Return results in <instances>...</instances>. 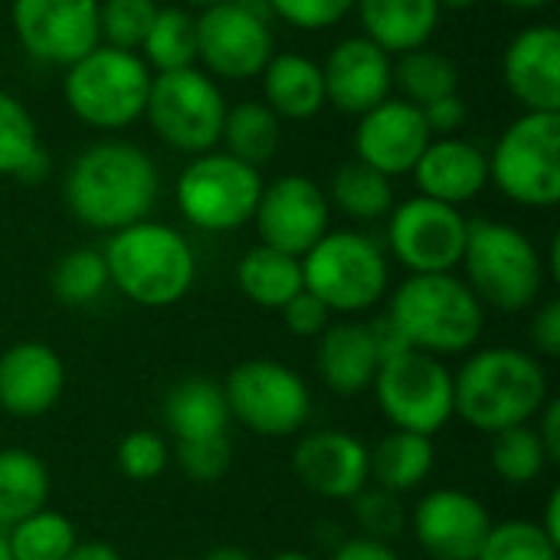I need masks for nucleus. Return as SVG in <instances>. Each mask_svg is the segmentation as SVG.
<instances>
[{
  "label": "nucleus",
  "mask_w": 560,
  "mask_h": 560,
  "mask_svg": "<svg viewBox=\"0 0 560 560\" xmlns=\"http://www.w3.org/2000/svg\"><path fill=\"white\" fill-rule=\"evenodd\" d=\"M62 197L82 226L118 233L148 220L158 200V167L138 144L98 141L69 164Z\"/></svg>",
  "instance_id": "1"
},
{
  "label": "nucleus",
  "mask_w": 560,
  "mask_h": 560,
  "mask_svg": "<svg viewBox=\"0 0 560 560\" xmlns=\"http://www.w3.org/2000/svg\"><path fill=\"white\" fill-rule=\"evenodd\" d=\"M548 400L545 364L522 348H482L453 377V413L489 436L532 423Z\"/></svg>",
  "instance_id": "2"
},
{
  "label": "nucleus",
  "mask_w": 560,
  "mask_h": 560,
  "mask_svg": "<svg viewBox=\"0 0 560 560\" xmlns=\"http://www.w3.org/2000/svg\"><path fill=\"white\" fill-rule=\"evenodd\" d=\"M102 256L108 266V285L141 308L177 305L197 276V259L187 236L154 220L112 233Z\"/></svg>",
  "instance_id": "3"
},
{
  "label": "nucleus",
  "mask_w": 560,
  "mask_h": 560,
  "mask_svg": "<svg viewBox=\"0 0 560 560\" xmlns=\"http://www.w3.org/2000/svg\"><path fill=\"white\" fill-rule=\"evenodd\" d=\"M387 315L413 351L433 358L472 351L486 325V305L453 272L407 276L397 285Z\"/></svg>",
  "instance_id": "4"
},
{
  "label": "nucleus",
  "mask_w": 560,
  "mask_h": 560,
  "mask_svg": "<svg viewBox=\"0 0 560 560\" xmlns=\"http://www.w3.org/2000/svg\"><path fill=\"white\" fill-rule=\"evenodd\" d=\"M459 266H466V285L476 299L499 312H525L545 289L541 253L512 223L469 220Z\"/></svg>",
  "instance_id": "5"
},
{
  "label": "nucleus",
  "mask_w": 560,
  "mask_h": 560,
  "mask_svg": "<svg viewBox=\"0 0 560 560\" xmlns=\"http://www.w3.org/2000/svg\"><path fill=\"white\" fill-rule=\"evenodd\" d=\"M151 69L138 52L98 43L92 52L66 66L62 95L79 121L98 131L128 128L144 115Z\"/></svg>",
  "instance_id": "6"
},
{
  "label": "nucleus",
  "mask_w": 560,
  "mask_h": 560,
  "mask_svg": "<svg viewBox=\"0 0 560 560\" xmlns=\"http://www.w3.org/2000/svg\"><path fill=\"white\" fill-rule=\"evenodd\" d=\"M387 259L381 246L351 230L325 233L302 256V282L328 312L354 315L374 308L387 292Z\"/></svg>",
  "instance_id": "7"
},
{
  "label": "nucleus",
  "mask_w": 560,
  "mask_h": 560,
  "mask_svg": "<svg viewBox=\"0 0 560 560\" xmlns=\"http://www.w3.org/2000/svg\"><path fill=\"white\" fill-rule=\"evenodd\" d=\"M489 180L515 203L548 210L560 200V115L525 112L489 154Z\"/></svg>",
  "instance_id": "8"
},
{
  "label": "nucleus",
  "mask_w": 560,
  "mask_h": 560,
  "mask_svg": "<svg viewBox=\"0 0 560 560\" xmlns=\"http://www.w3.org/2000/svg\"><path fill=\"white\" fill-rule=\"evenodd\" d=\"M144 118L154 135L177 151L207 154L220 144L226 98L213 75L200 69H174L151 75Z\"/></svg>",
  "instance_id": "9"
},
{
  "label": "nucleus",
  "mask_w": 560,
  "mask_h": 560,
  "mask_svg": "<svg viewBox=\"0 0 560 560\" xmlns=\"http://www.w3.org/2000/svg\"><path fill=\"white\" fill-rule=\"evenodd\" d=\"M177 207L203 233H233L256 213L262 177L233 154H197L177 177Z\"/></svg>",
  "instance_id": "10"
},
{
  "label": "nucleus",
  "mask_w": 560,
  "mask_h": 560,
  "mask_svg": "<svg viewBox=\"0 0 560 560\" xmlns=\"http://www.w3.org/2000/svg\"><path fill=\"white\" fill-rule=\"evenodd\" d=\"M230 417L256 436H295L312 417L308 384L285 364L253 358L230 371L223 384Z\"/></svg>",
  "instance_id": "11"
},
{
  "label": "nucleus",
  "mask_w": 560,
  "mask_h": 560,
  "mask_svg": "<svg viewBox=\"0 0 560 560\" xmlns=\"http://www.w3.org/2000/svg\"><path fill=\"white\" fill-rule=\"evenodd\" d=\"M371 387L394 430L433 440L453 420V374L443 358L410 348L384 361Z\"/></svg>",
  "instance_id": "12"
},
{
  "label": "nucleus",
  "mask_w": 560,
  "mask_h": 560,
  "mask_svg": "<svg viewBox=\"0 0 560 560\" xmlns=\"http://www.w3.org/2000/svg\"><path fill=\"white\" fill-rule=\"evenodd\" d=\"M197 59L207 75L230 82L253 79L272 59V30L266 13L249 0H226L197 16Z\"/></svg>",
  "instance_id": "13"
},
{
  "label": "nucleus",
  "mask_w": 560,
  "mask_h": 560,
  "mask_svg": "<svg viewBox=\"0 0 560 560\" xmlns=\"http://www.w3.org/2000/svg\"><path fill=\"white\" fill-rule=\"evenodd\" d=\"M466 233L469 220L459 213V207L430 197H410L390 210L387 243L394 259L407 266L410 276H427L453 272L463 262Z\"/></svg>",
  "instance_id": "14"
},
{
  "label": "nucleus",
  "mask_w": 560,
  "mask_h": 560,
  "mask_svg": "<svg viewBox=\"0 0 560 560\" xmlns=\"http://www.w3.org/2000/svg\"><path fill=\"white\" fill-rule=\"evenodd\" d=\"M10 20L20 46L46 66H72L98 36V0H13Z\"/></svg>",
  "instance_id": "15"
},
{
  "label": "nucleus",
  "mask_w": 560,
  "mask_h": 560,
  "mask_svg": "<svg viewBox=\"0 0 560 560\" xmlns=\"http://www.w3.org/2000/svg\"><path fill=\"white\" fill-rule=\"evenodd\" d=\"M328 197L325 190L305 174H285L262 184L253 223L262 246L282 249L289 256H305L325 233H328Z\"/></svg>",
  "instance_id": "16"
},
{
  "label": "nucleus",
  "mask_w": 560,
  "mask_h": 560,
  "mask_svg": "<svg viewBox=\"0 0 560 560\" xmlns=\"http://www.w3.org/2000/svg\"><path fill=\"white\" fill-rule=\"evenodd\" d=\"M410 528L433 560H476L492 518L476 495L463 489H433L417 502Z\"/></svg>",
  "instance_id": "17"
},
{
  "label": "nucleus",
  "mask_w": 560,
  "mask_h": 560,
  "mask_svg": "<svg viewBox=\"0 0 560 560\" xmlns=\"http://www.w3.org/2000/svg\"><path fill=\"white\" fill-rule=\"evenodd\" d=\"M292 472L308 492L331 502H351L371 482L368 446L345 430L305 433L292 450Z\"/></svg>",
  "instance_id": "18"
},
{
  "label": "nucleus",
  "mask_w": 560,
  "mask_h": 560,
  "mask_svg": "<svg viewBox=\"0 0 560 560\" xmlns=\"http://www.w3.org/2000/svg\"><path fill=\"white\" fill-rule=\"evenodd\" d=\"M430 141L433 135L423 121V112L404 98H384L361 115L354 131L358 161L381 171L384 177L413 171Z\"/></svg>",
  "instance_id": "19"
},
{
  "label": "nucleus",
  "mask_w": 560,
  "mask_h": 560,
  "mask_svg": "<svg viewBox=\"0 0 560 560\" xmlns=\"http://www.w3.org/2000/svg\"><path fill=\"white\" fill-rule=\"evenodd\" d=\"M390 52H384L368 36L341 39L322 66L325 102H331L345 115L361 118L390 95Z\"/></svg>",
  "instance_id": "20"
},
{
  "label": "nucleus",
  "mask_w": 560,
  "mask_h": 560,
  "mask_svg": "<svg viewBox=\"0 0 560 560\" xmlns=\"http://www.w3.org/2000/svg\"><path fill=\"white\" fill-rule=\"evenodd\" d=\"M66 390V364L43 341H20L0 354V410L20 420L49 413Z\"/></svg>",
  "instance_id": "21"
},
{
  "label": "nucleus",
  "mask_w": 560,
  "mask_h": 560,
  "mask_svg": "<svg viewBox=\"0 0 560 560\" xmlns=\"http://www.w3.org/2000/svg\"><path fill=\"white\" fill-rule=\"evenodd\" d=\"M509 92L528 112L560 115V33L555 26L522 30L502 59Z\"/></svg>",
  "instance_id": "22"
},
{
  "label": "nucleus",
  "mask_w": 560,
  "mask_h": 560,
  "mask_svg": "<svg viewBox=\"0 0 560 560\" xmlns=\"http://www.w3.org/2000/svg\"><path fill=\"white\" fill-rule=\"evenodd\" d=\"M413 177L420 197L459 207L479 197L489 184V158L472 141L440 138L427 144V151L413 164Z\"/></svg>",
  "instance_id": "23"
},
{
  "label": "nucleus",
  "mask_w": 560,
  "mask_h": 560,
  "mask_svg": "<svg viewBox=\"0 0 560 560\" xmlns=\"http://www.w3.org/2000/svg\"><path fill=\"white\" fill-rule=\"evenodd\" d=\"M315 364H318V377L341 397H354L368 390L381 368L364 322H331L318 335Z\"/></svg>",
  "instance_id": "24"
},
{
  "label": "nucleus",
  "mask_w": 560,
  "mask_h": 560,
  "mask_svg": "<svg viewBox=\"0 0 560 560\" xmlns=\"http://www.w3.org/2000/svg\"><path fill=\"white\" fill-rule=\"evenodd\" d=\"M364 36L384 52H407L427 46L440 26L443 7L436 0H358Z\"/></svg>",
  "instance_id": "25"
},
{
  "label": "nucleus",
  "mask_w": 560,
  "mask_h": 560,
  "mask_svg": "<svg viewBox=\"0 0 560 560\" xmlns=\"http://www.w3.org/2000/svg\"><path fill=\"white\" fill-rule=\"evenodd\" d=\"M161 417L174 443L226 436L230 420H233L223 387L207 377H184L180 384H174L164 397Z\"/></svg>",
  "instance_id": "26"
},
{
  "label": "nucleus",
  "mask_w": 560,
  "mask_h": 560,
  "mask_svg": "<svg viewBox=\"0 0 560 560\" xmlns=\"http://www.w3.org/2000/svg\"><path fill=\"white\" fill-rule=\"evenodd\" d=\"M262 75V95L266 105L279 118L305 121L325 108V79L322 66L299 52H272Z\"/></svg>",
  "instance_id": "27"
},
{
  "label": "nucleus",
  "mask_w": 560,
  "mask_h": 560,
  "mask_svg": "<svg viewBox=\"0 0 560 560\" xmlns=\"http://www.w3.org/2000/svg\"><path fill=\"white\" fill-rule=\"evenodd\" d=\"M236 282L253 305L269 308V312H282L305 289L302 259L259 243L240 259Z\"/></svg>",
  "instance_id": "28"
},
{
  "label": "nucleus",
  "mask_w": 560,
  "mask_h": 560,
  "mask_svg": "<svg viewBox=\"0 0 560 560\" xmlns=\"http://www.w3.org/2000/svg\"><path fill=\"white\" fill-rule=\"evenodd\" d=\"M368 459H371V479L377 482V489L404 495V492L420 489L430 479L436 450L430 436L394 430L374 450H368Z\"/></svg>",
  "instance_id": "29"
},
{
  "label": "nucleus",
  "mask_w": 560,
  "mask_h": 560,
  "mask_svg": "<svg viewBox=\"0 0 560 560\" xmlns=\"http://www.w3.org/2000/svg\"><path fill=\"white\" fill-rule=\"evenodd\" d=\"M49 472L43 459L30 450H0V532L46 509Z\"/></svg>",
  "instance_id": "30"
},
{
  "label": "nucleus",
  "mask_w": 560,
  "mask_h": 560,
  "mask_svg": "<svg viewBox=\"0 0 560 560\" xmlns=\"http://www.w3.org/2000/svg\"><path fill=\"white\" fill-rule=\"evenodd\" d=\"M390 79L400 89V98L423 108L436 98H446L459 89V69L456 62L440 52V49H407L397 56V62L390 66Z\"/></svg>",
  "instance_id": "31"
},
{
  "label": "nucleus",
  "mask_w": 560,
  "mask_h": 560,
  "mask_svg": "<svg viewBox=\"0 0 560 560\" xmlns=\"http://www.w3.org/2000/svg\"><path fill=\"white\" fill-rule=\"evenodd\" d=\"M220 141L226 144V154L259 171L279 148V115L266 102H240L226 108Z\"/></svg>",
  "instance_id": "32"
},
{
  "label": "nucleus",
  "mask_w": 560,
  "mask_h": 560,
  "mask_svg": "<svg viewBox=\"0 0 560 560\" xmlns=\"http://www.w3.org/2000/svg\"><path fill=\"white\" fill-rule=\"evenodd\" d=\"M141 52L158 72L190 69L197 62V20L180 7H158Z\"/></svg>",
  "instance_id": "33"
},
{
  "label": "nucleus",
  "mask_w": 560,
  "mask_h": 560,
  "mask_svg": "<svg viewBox=\"0 0 560 560\" xmlns=\"http://www.w3.org/2000/svg\"><path fill=\"white\" fill-rule=\"evenodd\" d=\"M3 535L13 560H66L79 545L75 525L49 509H39L36 515L16 522Z\"/></svg>",
  "instance_id": "34"
},
{
  "label": "nucleus",
  "mask_w": 560,
  "mask_h": 560,
  "mask_svg": "<svg viewBox=\"0 0 560 560\" xmlns=\"http://www.w3.org/2000/svg\"><path fill=\"white\" fill-rule=\"evenodd\" d=\"M331 200L354 220H377L394 210V187L381 171L348 161L331 177Z\"/></svg>",
  "instance_id": "35"
},
{
  "label": "nucleus",
  "mask_w": 560,
  "mask_h": 560,
  "mask_svg": "<svg viewBox=\"0 0 560 560\" xmlns=\"http://www.w3.org/2000/svg\"><path fill=\"white\" fill-rule=\"evenodd\" d=\"M49 289L52 295L69 305V308H82L92 305L105 289H108V266L105 256L98 249H69L49 276Z\"/></svg>",
  "instance_id": "36"
},
{
  "label": "nucleus",
  "mask_w": 560,
  "mask_h": 560,
  "mask_svg": "<svg viewBox=\"0 0 560 560\" xmlns=\"http://www.w3.org/2000/svg\"><path fill=\"white\" fill-rule=\"evenodd\" d=\"M545 466H548V456L532 423L512 427L492 436V469L499 479L512 486H528L545 472Z\"/></svg>",
  "instance_id": "37"
},
{
  "label": "nucleus",
  "mask_w": 560,
  "mask_h": 560,
  "mask_svg": "<svg viewBox=\"0 0 560 560\" xmlns=\"http://www.w3.org/2000/svg\"><path fill=\"white\" fill-rule=\"evenodd\" d=\"M476 560H558V545L538 522H499L489 528Z\"/></svg>",
  "instance_id": "38"
},
{
  "label": "nucleus",
  "mask_w": 560,
  "mask_h": 560,
  "mask_svg": "<svg viewBox=\"0 0 560 560\" xmlns=\"http://www.w3.org/2000/svg\"><path fill=\"white\" fill-rule=\"evenodd\" d=\"M154 16V0H98V36L105 46L138 52Z\"/></svg>",
  "instance_id": "39"
},
{
  "label": "nucleus",
  "mask_w": 560,
  "mask_h": 560,
  "mask_svg": "<svg viewBox=\"0 0 560 560\" xmlns=\"http://www.w3.org/2000/svg\"><path fill=\"white\" fill-rule=\"evenodd\" d=\"M36 148L39 138L30 108L16 95L0 89V177H13Z\"/></svg>",
  "instance_id": "40"
},
{
  "label": "nucleus",
  "mask_w": 560,
  "mask_h": 560,
  "mask_svg": "<svg viewBox=\"0 0 560 560\" xmlns=\"http://www.w3.org/2000/svg\"><path fill=\"white\" fill-rule=\"evenodd\" d=\"M351 502H354V522L361 528V538L390 545L397 535H404L407 512H404L400 495L387 489H361Z\"/></svg>",
  "instance_id": "41"
},
{
  "label": "nucleus",
  "mask_w": 560,
  "mask_h": 560,
  "mask_svg": "<svg viewBox=\"0 0 560 560\" xmlns=\"http://www.w3.org/2000/svg\"><path fill=\"white\" fill-rule=\"evenodd\" d=\"M118 469L135 479V482H151L167 469L171 450L167 440L154 430H131L121 443H118Z\"/></svg>",
  "instance_id": "42"
},
{
  "label": "nucleus",
  "mask_w": 560,
  "mask_h": 560,
  "mask_svg": "<svg viewBox=\"0 0 560 560\" xmlns=\"http://www.w3.org/2000/svg\"><path fill=\"white\" fill-rule=\"evenodd\" d=\"M174 456H177V466L184 469L187 479L210 486V482H220L226 476V469L233 463V446H230V436H210V440L177 443Z\"/></svg>",
  "instance_id": "43"
},
{
  "label": "nucleus",
  "mask_w": 560,
  "mask_h": 560,
  "mask_svg": "<svg viewBox=\"0 0 560 560\" xmlns=\"http://www.w3.org/2000/svg\"><path fill=\"white\" fill-rule=\"evenodd\" d=\"M358 0H266V7L299 26V30H325V26H335L341 23L351 10H354Z\"/></svg>",
  "instance_id": "44"
},
{
  "label": "nucleus",
  "mask_w": 560,
  "mask_h": 560,
  "mask_svg": "<svg viewBox=\"0 0 560 560\" xmlns=\"http://www.w3.org/2000/svg\"><path fill=\"white\" fill-rule=\"evenodd\" d=\"M282 322L295 338H318L328 325H331V312L312 295V292H299L285 308H282Z\"/></svg>",
  "instance_id": "45"
},
{
  "label": "nucleus",
  "mask_w": 560,
  "mask_h": 560,
  "mask_svg": "<svg viewBox=\"0 0 560 560\" xmlns=\"http://www.w3.org/2000/svg\"><path fill=\"white\" fill-rule=\"evenodd\" d=\"M420 112H423V121H427L430 135H440V138H453L469 118V108L459 98V92H453L446 98H436V102L423 105Z\"/></svg>",
  "instance_id": "46"
},
{
  "label": "nucleus",
  "mask_w": 560,
  "mask_h": 560,
  "mask_svg": "<svg viewBox=\"0 0 560 560\" xmlns=\"http://www.w3.org/2000/svg\"><path fill=\"white\" fill-rule=\"evenodd\" d=\"M532 345L545 354V358H558L560 354V302L548 299L532 322Z\"/></svg>",
  "instance_id": "47"
},
{
  "label": "nucleus",
  "mask_w": 560,
  "mask_h": 560,
  "mask_svg": "<svg viewBox=\"0 0 560 560\" xmlns=\"http://www.w3.org/2000/svg\"><path fill=\"white\" fill-rule=\"evenodd\" d=\"M364 325H368V335H371V345H374L381 364L390 361V358H397V354H404V351H410L407 338L400 335V328L394 325V318L387 312L377 315V318H371V322H364Z\"/></svg>",
  "instance_id": "48"
},
{
  "label": "nucleus",
  "mask_w": 560,
  "mask_h": 560,
  "mask_svg": "<svg viewBox=\"0 0 560 560\" xmlns=\"http://www.w3.org/2000/svg\"><path fill=\"white\" fill-rule=\"evenodd\" d=\"M535 433L545 446L548 463H560V400H548L535 417Z\"/></svg>",
  "instance_id": "49"
},
{
  "label": "nucleus",
  "mask_w": 560,
  "mask_h": 560,
  "mask_svg": "<svg viewBox=\"0 0 560 560\" xmlns=\"http://www.w3.org/2000/svg\"><path fill=\"white\" fill-rule=\"evenodd\" d=\"M328 560H400L397 551L384 541H374V538H348L341 541L331 558Z\"/></svg>",
  "instance_id": "50"
},
{
  "label": "nucleus",
  "mask_w": 560,
  "mask_h": 560,
  "mask_svg": "<svg viewBox=\"0 0 560 560\" xmlns=\"http://www.w3.org/2000/svg\"><path fill=\"white\" fill-rule=\"evenodd\" d=\"M49 171H52V161H49V154H46V148L39 144L23 164H20V171L13 174L20 184H43L46 177H49Z\"/></svg>",
  "instance_id": "51"
},
{
  "label": "nucleus",
  "mask_w": 560,
  "mask_h": 560,
  "mask_svg": "<svg viewBox=\"0 0 560 560\" xmlns=\"http://www.w3.org/2000/svg\"><path fill=\"white\" fill-rule=\"evenodd\" d=\"M66 560H121V555L105 541H79Z\"/></svg>",
  "instance_id": "52"
},
{
  "label": "nucleus",
  "mask_w": 560,
  "mask_h": 560,
  "mask_svg": "<svg viewBox=\"0 0 560 560\" xmlns=\"http://www.w3.org/2000/svg\"><path fill=\"white\" fill-rule=\"evenodd\" d=\"M541 532L560 548V492H551L548 505H545V522H538Z\"/></svg>",
  "instance_id": "53"
},
{
  "label": "nucleus",
  "mask_w": 560,
  "mask_h": 560,
  "mask_svg": "<svg viewBox=\"0 0 560 560\" xmlns=\"http://www.w3.org/2000/svg\"><path fill=\"white\" fill-rule=\"evenodd\" d=\"M203 560H256L249 551H243V548H233V545H223V548H213L210 555Z\"/></svg>",
  "instance_id": "54"
},
{
  "label": "nucleus",
  "mask_w": 560,
  "mask_h": 560,
  "mask_svg": "<svg viewBox=\"0 0 560 560\" xmlns=\"http://www.w3.org/2000/svg\"><path fill=\"white\" fill-rule=\"evenodd\" d=\"M499 3H505V7H512V10H541V7H548L551 0H499Z\"/></svg>",
  "instance_id": "55"
},
{
  "label": "nucleus",
  "mask_w": 560,
  "mask_h": 560,
  "mask_svg": "<svg viewBox=\"0 0 560 560\" xmlns=\"http://www.w3.org/2000/svg\"><path fill=\"white\" fill-rule=\"evenodd\" d=\"M269 560H315L312 555H305V551H279V555H272Z\"/></svg>",
  "instance_id": "56"
},
{
  "label": "nucleus",
  "mask_w": 560,
  "mask_h": 560,
  "mask_svg": "<svg viewBox=\"0 0 560 560\" xmlns=\"http://www.w3.org/2000/svg\"><path fill=\"white\" fill-rule=\"evenodd\" d=\"M440 7H450V10H466V7H472L476 0H436Z\"/></svg>",
  "instance_id": "57"
},
{
  "label": "nucleus",
  "mask_w": 560,
  "mask_h": 560,
  "mask_svg": "<svg viewBox=\"0 0 560 560\" xmlns=\"http://www.w3.org/2000/svg\"><path fill=\"white\" fill-rule=\"evenodd\" d=\"M184 3H190V7H217V3H226V0H184Z\"/></svg>",
  "instance_id": "58"
},
{
  "label": "nucleus",
  "mask_w": 560,
  "mask_h": 560,
  "mask_svg": "<svg viewBox=\"0 0 560 560\" xmlns=\"http://www.w3.org/2000/svg\"><path fill=\"white\" fill-rule=\"evenodd\" d=\"M0 560H13L10 558V548H7V535L0 532Z\"/></svg>",
  "instance_id": "59"
}]
</instances>
